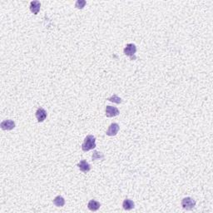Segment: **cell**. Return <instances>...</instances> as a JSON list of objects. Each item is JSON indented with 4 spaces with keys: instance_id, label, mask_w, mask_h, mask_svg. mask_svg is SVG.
Masks as SVG:
<instances>
[{
    "instance_id": "obj_1",
    "label": "cell",
    "mask_w": 213,
    "mask_h": 213,
    "mask_svg": "<svg viewBox=\"0 0 213 213\" xmlns=\"http://www.w3.org/2000/svg\"><path fill=\"white\" fill-rule=\"evenodd\" d=\"M96 147V138L92 135L87 136L84 139V142L82 145V149L83 152H88L90 150Z\"/></svg>"
},
{
    "instance_id": "obj_2",
    "label": "cell",
    "mask_w": 213,
    "mask_h": 213,
    "mask_svg": "<svg viewBox=\"0 0 213 213\" xmlns=\"http://www.w3.org/2000/svg\"><path fill=\"white\" fill-rule=\"evenodd\" d=\"M123 52H124L125 55L130 57V59H132V60L136 59L135 53L137 52V47H136L133 43H128V44H127V46L125 47Z\"/></svg>"
},
{
    "instance_id": "obj_3",
    "label": "cell",
    "mask_w": 213,
    "mask_h": 213,
    "mask_svg": "<svg viewBox=\"0 0 213 213\" xmlns=\"http://www.w3.org/2000/svg\"><path fill=\"white\" fill-rule=\"evenodd\" d=\"M196 201L193 200L192 198L191 197H185L183 198L182 201V206L185 210H192L195 207Z\"/></svg>"
},
{
    "instance_id": "obj_4",
    "label": "cell",
    "mask_w": 213,
    "mask_h": 213,
    "mask_svg": "<svg viewBox=\"0 0 213 213\" xmlns=\"http://www.w3.org/2000/svg\"><path fill=\"white\" fill-rule=\"evenodd\" d=\"M0 127L3 130L10 131V130H13L15 127V123H14L13 120H5V121L1 122Z\"/></svg>"
},
{
    "instance_id": "obj_5",
    "label": "cell",
    "mask_w": 213,
    "mask_h": 213,
    "mask_svg": "<svg viewBox=\"0 0 213 213\" xmlns=\"http://www.w3.org/2000/svg\"><path fill=\"white\" fill-rule=\"evenodd\" d=\"M105 112H106V116L107 117H116L119 114V110L117 109V107L112 106H107Z\"/></svg>"
},
{
    "instance_id": "obj_6",
    "label": "cell",
    "mask_w": 213,
    "mask_h": 213,
    "mask_svg": "<svg viewBox=\"0 0 213 213\" xmlns=\"http://www.w3.org/2000/svg\"><path fill=\"white\" fill-rule=\"evenodd\" d=\"M119 125L117 124V123H115V122L114 123H112L109 126V127H108L107 131L106 134L107 136H110V137L116 136L117 132H118V131H119Z\"/></svg>"
},
{
    "instance_id": "obj_7",
    "label": "cell",
    "mask_w": 213,
    "mask_h": 213,
    "mask_svg": "<svg viewBox=\"0 0 213 213\" xmlns=\"http://www.w3.org/2000/svg\"><path fill=\"white\" fill-rule=\"evenodd\" d=\"M35 116L36 118L38 119V122H43V121L46 119V117H47V112H46L43 108H42V107H39V108H38V110L36 111Z\"/></svg>"
},
{
    "instance_id": "obj_8",
    "label": "cell",
    "mask_w": 213,
    "mask_h": 213,
    "mask_svg": "<svg viewBox=\"0 0 213 213\" xmlns=\"http://www.w3.org/2000/svg\"><path fill=\"white\" fill-rule=\"evenodd\" d=\"M78 167L80 169V171H82L84 173H88L89 171L91 170V166L88 163H87L85 160H82L81 162L78 164Z\"/></svg>"
},
{
    "instance_id": "obj_9",
    "label": "cell",
    "mask_w": 213,
    "mask_h": 213,
    "mask_svg": "<svg viewBox=\"0 0 213 213\" xmlns=\"http://www.w3.org/2000/svg\"><path fill=\"white\" fill-rule=\"evenodd\" d=\"M41 3L38 1H32L30 3V10L34 14H38L40 10Z\"/></svg>"
},
{
    "instance_id": "obj_10",
    "label": "cell",
    "mask_w": 213,
    "mask_h": 213,
    "mask_svg": "<svg viewBox=\"0 0 213 213\" xmlns=\"http://www.w3.org/2000/svg\"><path fill=\"white\" fill-rule=\"evenodd\" d=\"M100 206H101L100 202H98V201H97L95 200H91L88 202V207L92 211H97L100 208Z\"/></svg>"
},
{
    "instance_id": "obj_11",
    "label": "cell",
    "mask_w": 213,
    "mask_h": 213,
    "mask_svg": "<svg viewBox=\"0 0 213 213\" xmlns=\"http://www.w3.org/2000/svg\"><path fill=\"white\" fill-rule=\"evenodd\" d=\"M134 202L132 200H130V199H125L123 203H122V207H123L124 210L131 211L134 208Z\"/></svg>"
},
{
    "instance_id": "obj_12",
    "label": "cell",
    "mask_w": 213,
    "mask_h": 213,
    "mask_svg": "<svg viewBox=\"0 0 213 213\" xmlns=\"http://www.w3.org/2000/svg\"><path fill=\"white\" fill-rule=\"evenodd\" d=\"M53 204L56 206H58V207H62L65 204V200L61 196H56L53 199Z\"/></svg>"
},
{
    "instance_id": "obj_13",
    "label": "cell",
    "mask_w": 213,
    "mask_h": 213,
    "mask_svg": "<svg viewBox=\"0 0 213 213\" xmlns=\"http://www.w3.org/2000/svg\"><path fill=\"white\" fill-rule=\"evenodd\" d=\"M108 101L112 102H114V103H117V104H119L121 103L122 102V98L121 97H119L117 96V95H116V94H114V95H112L111 97H109V98L107 99Z\"/></svg>"
},
{
    "instance_id": "obj_14",
    "label": "cell",
    "mask_w": 213,
    "mask_h": 213,
    "mask_svg": "<svg viewBox=\"0 0 213 213\" xmlns=\"http://www.w3.org/2000/svg\"><path fill=\"white\" fill-rule=\"evenodd\" d=\"M104 156L102 152H99L97 151H95L92 154V161H97V160H100V159H103Z\"/></svg>"
},
{
    "instance_id": "obj_15",
    "label": "cell",
    "mask_w": 213,
    "mask_h": 213,
    "mask_svg": "<svg viewBox=\"0 0 213 213\" xmlns=\"http://www.w3.org/2000/svg\"><path fill=\"white\" fill-rule=\"evenodd\" d=\"M85 4H86V1H84V0H78L75 3V7L77 8H78V9H82V8H83Z\"/></svg>"
}]
</instances>
